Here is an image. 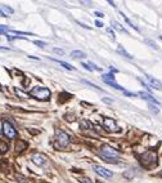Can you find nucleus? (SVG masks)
I'll list each match as a JSON object with an SVG mask.
<instances>
[{
    "label": "nucleus",
    "mask_w": 162,
    "mask_h": 183,
    "mask_svg": "<svg viewBox=\"0 0 162 183\" xmlns=\"http://www.w3.org/2000/svg\"><path fill=\"white\" fill-rule=\"evenodd\" d=\"M112 27H113V29H116L117 31H121V32H124V34H126V35H129L128 31H126V30L124 29V26H121V24H120L118 22H116V21H113V22H112Z\"/></svg>",
    "instance_id": "dca6fc26"
},
{
    "label": "nucleus",
    "mask_w": 162,
    "mask_h": 183,
    "mask_svg": "<svg viewBox=\"0 0 162 183\" xmlns=\"http://www.w3.org/2000/svg\"><path fill=\"white\" fill-rule=\"evenodd\" d=\"M86 54L81 50H72L71 52V58H75V59H81V58H85Z\"/></svg>",
    "instance_id": "ddd939ff"
},
{
    "label": "nucleus",
    "mask_w": 162,
    "mask_h": 183,
    "mask_svg": "<svg viewBox=\"0 0 162 183\" xmlns=\"http://www.w3.org/2000/svg\"><path fill=\"white\" fill-rule=\"evenodd\" d=\"M95 26L97 27H103V22H100V21H95Z\"/></svg>",
    "instance_id": "7c9ffc66"
},
{
    "label": "nucleus",
    "mask_w": 162,
    "mask_h": 183,
    "mask_svg": "<svg viewBox=\"0 0 162 183\" xmlns=\"http://www.w3.org/2000/svg\"><path fill=\"white\" fill-rule=\"evenodd\" d=\"M16 93H17V94H18V96H22L23 98H27V97H29V96H27V94H24V93H23V92H21L19 89H16Z\"/></svg>",
    "instance_id": "a878e982"
},
{
    "label": "nucleus",
    "mask_w": 162,
    "mask_h": 183,
    "mask_svg": "<svg viewBox=\"0 0 162 183\" xmlns=\"http://www.w3.org/2000/svg\"><path fill=\"white\" fill-rule=\"evenodd\" d=\"M81 66H82L84 68L89 70V71H94V70H97V71H100V67H97V66L93 65V63H82Z\"/></svg>",
    "instance_id": "2eb2a0df"
},
{
    "label": "nucleus",
    "mask_w": 162,
    "mask_h": 183,
    "mask_svg": "<svg viewBox=\"0 0 162 183\" xmlns=\"http://www.w3.org/2000/svg\"><path fill=\"white\" fill-rule=\"evenodd\" d=\"M100 155L102 157H103L104 161H107V163H118V151L113 150L112 147L107 146V145H103L100 147Z\"/></svg>",
    "instance_id": "f257e3e1"
},
{
    "label": "nucleus",
    "mask_w": 162,
    "mask_h": 183,
    "mask_svg": "<svg viewBox=\"0 0 162 183\" xmlns=\"http://www.w3.org/2000/svg\"><path fill=\"white\" fill-rule=\"evenodd\" d=\"M0 32H9V29L5 26H0Z\"/></svg>",
    "instance_id": "cd10ccee"
},
{
    "label": "nucleus",
    "mask_w": 162,
    "mask_h": 183,
    "mask_svg": "<svg viewBox=\"0 0 162 183\" xmlns=\"http://www.w3.org/2000/svg\"><path fill=\"white\" fill-rule=\"evenodd\" d=\"M93 169H94V171H95L98 175H100V177H103V178L111 179L112 177H113L112 171H110L108 169H105V168H103V166H99V165H94Z\"/></svg>",
    "instance_id": "423d86ee"
},
{
    "label": "nucleus",
    "mask_w": 162,
    "mask_h": 183,
    "mask_svg": "<svg viewBox=\"0 0 162 183\" xmlns=\"http://www.w3.org/2000/svg\"><path fill=\"white\" fill-rule=\"evenodd\" d=\"M79 182L80 183H93V182H91V179L86 178V177H80L79 178Z\"/></svg>",
    "instance_id": "4be33fe9"
},
{
    "label": "nucleus",
    "mask_w": 162,
    "mask_h": 183,
    "mask_svg": "<svg viewBox=\"0 0 162 183\" xmlns=\"http://www.w3.org/2000/svg\"><path fill=\"white\" fill-rule=\"evenodd\" d=\"M147 77V80H148V83L152 85L154 89H160V90H162V83L161 81H158L157 79H154V77H152V76H149V75H147L146 76Z\"/></svg>",
    "instance_id": "9d476101"
},
{
    "label": "nucleus",
    "mask_w": 162,
    "mask_h": 183,
    "mask_svg": "<svg viewBox=\"0 0 162 183\" xmlns=\"http://www.w3.org/2000/svg\"><path fill=\"white\" fill-rule=\"evenodd\" d=\"M103 125L108 132H120V129H118V126L116 125L115 120H112V119H110V117H104Z\"/></svg>",
    "instance_id": "0eeeda50"
},
{
    "label": "nucleus",
    "mask_w": 162,
    "mask_h": 183,
    "mask_svg": "<svg viewBox=\"0 0 162 183\" xmlns=\"http://www.w3.org/2000/svg\"><path fill=\"white\" fill-rule=\"evenodd\" d=\"M149 110L152 111L153 114H158V112H160V110H158L156 106H153V104H149Z\"/></svg>",
    "instance_id": "393cba45"
},
{
    "label": "nucleus",
    "mask_w": 162,
    "mask_h": 183,
    "mask_svg": "<svg viewBox=\"0 0 162 183\" xmlns=\"http://www.w3.org/2000/svg\"><path fill=\"white\" fill-rule=\"evenodd\" d=\"M50 90L48 88H44V86H35L32 90L30 92V96L36 98V99H40V101H48L50 98Z\"/></svg>",
    "instance_id": "7ed1b4c3"
},
{
    "label": "nucleus",
    "mask_w": 162,
    "mask_h": 183,
    "mask_svg": "<svg viewBox=\"0 0 162 183\" xmlns=\"http://www.w3.org/2000/svg\"><path fill=\"white\" fill-rule=\"evenodd\" d=\"M35 44H36L37 47H41V48L47 45V43H44V41H39V40H37V41H35Z\"/></svg>",
    "instance_id": "bb28decb"
},
{
    "label": "nucleus",
    "mask_w": 162,
    "mask_h": 183,
    "mask_svg": "<svg viewBox=\"0 0 162 183\" xmlns=\"http://www.w3.org/2000/svg\"><path fill=\"white\" fill-rule=\"evenodd\" d=\"M55 137H57V142L61 148H65L70 145V135L66 132L61 129H55Z\"/></svg>",
    "instance_id": "20e7f679"
},
{
    "label": "nucleus",
    "mask_w": 162,
    "mask_h": 183,
    "mask_svg": "<svg viewBox=\"0 0 162 183\" xmlns=\"http://www.w3.org/2000/svg\"><path fill=\"white\" fill-rule=\"evenodd\" d=\"M0 90H1V85H0Z\"/></svg>",
    "instance_id": "e433bc0d"
},
{
    "label": "nucleus",
    "mask_w": 162,
    "mask_h": 183,
    "mask_svg": "<svg viewBox=\"0 0 162 183\" xmlns=\"http://www.w3.org/2000/svg\"><path fill=\"white\" fill-rule=\"evenodd\" d=\"M102 77H103V80H104L105 83H113V81H115V76H113V75H111V73L103 75Z\"/></svg>",
    "instance_id": "f3484780"
},
{
    "label": "nucleus",
    "mask_w": 162,
    "mask_h": 183,
    "mask_svg": "<svg viewBox=\"0 0 162 183\" xmlns=\"http://www.w3.org/2000/svg\"><path fill=\"white\" fill-rule=\"evenodd\" d=\"M81 4H85V5H87V4H90V1H80Z\"/></svg>",
    "instance_id": "72a5a7b5"
},
{
    "label": "nucleus",
    "mask_w": 162,
    "mask_h": 183,
    "mask_svg": "<svg viewBox=\"0 0 162 183\" xmlns=\"http://www.w3.org/2000/svg\"><path fill=\"white\" fill-rule=\"evenodd\" d=\"M26 148H27V143L24 142V140H22V139L17 140V143H16V151L17 152H22V151H24Z\"/></svg>",
    "instance_id": "9b49d317"
},
{
    "label": "nucleus",
    "mask_w": 162,
    "mask_h": 183,
    "mask_svg": "<svg viewBox=\"0 0 162 183\" xmlns=\"http://www.w3.org/2000/svg\"><path fill=\"white\" fill-rule=\"evenodd\" d=\"M103 101H104V102H112L111 99H108V98H104V99H103Z\"/></svg>",
    "instance_id": "f704fd0d"
},
{
    "label": "nucleus",
    "mask_w": 162,
    "mask_h": 183,
    "mask_svg": "<svg viewBox=\"0 0 162 183\" xmlns=\"http://www.w3.org/2000/svg\"><path fill=\"white\" fill-rule=\"evenodd\" d=\"M53 52H54V53H57V54H59V55H63V54H65V50H63V49H61V48H54V49H53Z\"/></svg>",
    "instance_id": "5701e85b"
},
{
    "label": "nucleus",
    "mask_w": 162,
    "mask_h": 183,
    "mask_svg": "<svg viewBox=\"0 0 162 183\" xmlns=\"http://www.w3.org/2000/svg\"><path fill=\"white\" fill-rule=\"evenodd\" d=\"M94 14H95L97 17H103V13H100V12H95Z\"/></svg>",
    "instance_id": "473e14b6"
},
{
    "label": "nucleus",
    "mask_w": 162,
    "mask_h": 183,
    "mask_svg": "<svg viewBox=\"0 0 162 183\" xmlns=\"http://www.w3.org/2000/svg\"><path fill=\"white\" fill-rule=\"evenodd\" d=\"M117 53L121 54V55H124V57H126V58H129V59L133 58V55H130L128 52H126V49L124 47H121V45H118V47H117Z\"/></svg>",
    "instance_id": "4468645a"
},
{
    "label": "nucleus",
    "mask_w": 162,
    "mask_h": 183,
    "mask_svg": "<svg viewBox=\"0 0 162 183\" xmlns=\"http://www.w3.org/2000/svg\"><path fill=\"white\" fill-rule=\"evenodd\" d=\"M146 41H147V43H148V44H151V47H153L154 49H157V47H156V44H154V43H153V41H151V40H146Z\"/></svg>",
    "instance_id": "c756f323"
},
{
    "label": "nucleus",
    "mask_w": 162,
    "mask_h": 183,
    "mask_svg": "<svg viewBox=\"0 0 162 183\" xmlns=\"http://www.w3.org/2000/svg\"><path fill=\"white\" fill-rule=\"evenodd\" d=\"M77 23H79V24H80V26H81V27H84V29H90V27H89V26H86V24H84V23H81V22H77Z\"/></svg>",
    "instance_id": "2f4dec72"
},
{
    "label": "nucleus",
    "mask_w": 162,
    "mask_h": 183,
    "mask_svg": "<svg viewBox=\"0 0 162 183\" xmlns=\"http://www.w3.org/2000/svg\"><path fill=\"white\" fill-rule=\"evenodd\" d=\"M31 161H32L34 164L39 165V166H41V165H44L45 163H47V159H45L44 155H41L39 152H35V153H32V156H31Z\"/></svg>",
    "instance_id": "6e6552de"
},
{
    "label": "nucleus",
    "mask_w": 162,
    "mask_h": 183,
    "mask_svg": "<svg viewBox=\"0 0 162 183\" xmlns=\"http://www.w3.org/2000/svg\"><path fill=\"white\" fill-rule=\"evenodd\" d=\"M97 183H102V182H100V181H98V182H97Z\"/></svg>",
    "instance_id": "c9c22d12"
},
{
    "label": "nucleus",
    "mask_w": 162,
    "mask_h": 183,
    "mask_svg": "<svg viewBox=\"0 0 162 183\" xmlns=\"http://www.w3.org/2000/svg\"><path fill=\"white\" fill-rule=\"evenodd\" d=\"M3 133H4V135L8 137L9 139H13L17 137V130L14 129V126L10 124L9 121L3 122Z\"/></svg>",
    "instance_id": "39448f33"
},
{
    "label": "nucleus",
    "mask_w": 162,
    "mask_h": 183,
    "mask_svg": "<svg viewBox=\"0 0 162 183\" xmlns=\"http://www.w3.org/2000/svg\"><path fill=\"white\" fill-rule=\"evenodd\" d=\"M12 13H13V9L9 8V6H6V5H1V6H0V16L8 17V16L12 14Z\"/></svg>",
    "instance_id": "f8f14e48"
},
{
    "label": "nucleus",
    "mask_w": 162,
    "mask_h": 183,
    "mask_svg": "<svg viewBox=\"0 0 162 183\" xmlns=\"http://www.w3.org/2000/svg\"><path fill=\"white\" fill-rule=\"evenodd\" d=\"M57 62H58L61 66H63V67H65V68H67V70H71V71H72V70H75V68L72 67V66H70L68 63L65 62V61H57Z\"/></svg>",
    "instance_id": "aec40b11"
},
{
    "label": "nucleus",
    "mask_w": 162,
    "mask_h": 183,
    "mask_svg": "<svg viewBox=\"0 0 162 183\" xmlns=\"http://www.w3.org/2000/svg\"><path fill=\"white\" fill-rule=\"evenodd\" d=\"M120 14H121V17H122V18H124V19H125V22H126V23H128V24H129V26H130V27H133V29L138 30V27H135V26H134V24H133V22H131V21H130V19L128 18V17H126V16L124 14V13H120Z\"/></svg>",
    "instance_id": "a211bd4d"
},
{
    "label": "nucleus",
    "mask_w": 162,
    "mask_h": 183,
    "mask_svg": "<svg viewBox=\"0 0 162 183\" xmlns=\"http://www.w3.org/2000/svg\"><path fill=\"white\" fill-rule=\"evenodd\" d=\"M138 96H140V97L143 98V99L148 101L151 104H153V103H154V104H157V106H160V102H158V101H157L154 97L151 96L149 93H147V92H139V93H138Z\"/></svg>",
    "instance_id": "1a4fd4ad"
},
{
    "label": "nucleus",
    "mask_w": 162,
    "mask_h": 183,
    "mask_svg": "<svg viewBox=\"0 0 162 183\" xmlns=\"http://www.w3.org/2000/svg\"><path fill=\"white\" fill-rule=\"evenodd\" d=\"M80 128H82V129H87L89 128V122L85 121V120H82L80 122Z\"/></svg>",
    "instance_id": "b1692460"
},
{
    "label": "nucleus",
    "mask_w": 162,
    "mask_h": 183,
    "mask_svg": "<svg viewBox=\"0 0 162 183\" xmlns=\"http://www.w3.org/2000/svg\"><path fill=\"white\" fill-rule=\"evenodd\" d=\"M140 164L144 168H151L157 165V153L154 151H147L143 155H140Z\"/></svg>",
    "instance_id": "f03ea898"
},
{
    "label": "nucleus",
    "mask_w": 162,
    "mask_h": 183,
    "mask_svg": "<svg viewBox=\"0 0 162 183\" xmlns=\"http://www.w3.org/2000/svg\"><path fill=\"white\" fill-rule=\"evenodd\" d=\"M6 151H8V145L4 143L3 140H0V152L4 153V152H6Z\"/></svg>",
    "instance_id": "6ab92c4d"
},
{
    "label": "nucleus",
    "mask_w": 162,
    "mask_h": 183,
    "mask_svg": "<svg viewBox=\"0 0 162 183\" xmlns=\"http://www.w3.org/2000/svg\"><path fill=\"white\" fill-rule=\"evenodd\" d=\"M16 178H17V181H18V183H27L26 178H24L23 175H19V174H17V175H16Z\"/></svg>",
    "instance_id": "412c9836"
},
{
    "label": "nucleus",
    "mask_w": 162,
    "mask_h": 183,
    "mask_svg": "<svg viewBox=\"0 0 162 183\" xmlns=\"http://www.w3.org/2000/svg\"><path fill=\"white\" fill-rule=\"evenodd\" d=\"M107 32L110 34V36H111V37L115 40V32H113V31H112V29H107Z\"/></svg>",
    "instance_id": "c85d7f7f"
}]
</instances>
